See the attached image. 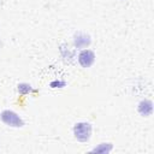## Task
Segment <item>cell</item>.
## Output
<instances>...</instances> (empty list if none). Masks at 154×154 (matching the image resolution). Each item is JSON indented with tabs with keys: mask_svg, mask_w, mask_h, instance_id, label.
<instances>
[{
	"mask_svg": "<svg viewBox=\"0 0 154 154\" xmlns=\"http://www.w3.org/2000/svg\"><path fill=\"white\" fill-rule=\"evenodd\" d=\"M73 135L77 141L79 142H87L91 137V125L87 122H79L76 123L73 126Z\"/></svg>",
	"mask_w": 154,
	"mask_h": 154,
	"instance_id": "cell-1",
	"label": "cell"
},
{
	"mask_svg": "<svg viewBox=\"0 0 154 154\" xmlns=\"http://www.w3.org/2000/svg\"><path fill=\"white\" fill-rule=\"evenodd\" d=\"M0 117H1V120L6 125H8V126H12V128H22L24 125V120L22 119V117H19L13 111L5 109V111L1 112Z\"/></svg>",
	"mask_w": 154,
	"mask_h": 154,
	"instance_id": "cell-2",
	"label": "cell"
},
{
	"mask_svg": "<svg viewBox=\"0 0 154 154\" xmlns=\"http://www.w3.org/2000/svg\"><path fill=\"white\" fill-rule=\"evenodd\" d=\"M95 61V54L90 49H83L78 54V63L82 67H90Z\"/></svg>",
	"mask_w": 154,
	"mask_h": 154,
	"instance_id": "cell-3",
	"label": "cell"
},
{
	"mask_svg": "<svg viewBox=\"0 0 154 154\" xmlns=\"http://www.w3.org/2000/svg\"><path fill=\"white\" fill-rule=\"evenodd\" d=\"M73 45L77 48H85L90 45V37L89 35L84 32H77L73 36Z\"/></svg>",
	"mask_w": 154,
	"mask_h": 154,
	"instance_id": "cell-4",
	"label": "cell"
},
{
	"mask_svg": "<svg viewBox=\"0 0 154 154\" xmlns=\"http://www.w3.org/2000/svg\"><path fill=\"white\" fill-rule=\"evenodd\" d=\"M152 111H153V103H152V101L143 100V101L140 102V105H138V112L142 116H146L147 117V116H149L152 113Z\"/></svg>",
	"mask_w": 154,
	"mask_h": 154,
	"instance_id": "cell-5",
	"label": "cell"
},
{
	"mask_svg": "<svg viewBox=\"0 0 154 154\" xmlns=\"http://www.w3.org/2000/svg\"><path fill=\"white\" fill-rule=\"evenodd\" d=\"M111 149H112V146L109 143H101L100 147H97V148H95L93 150L94 152H101V153H108Z\"/></svg>",
	"mask_w": 154,
	"mask_h": 154,
	"instance_id": "cell-6",
	"label": "cell"
},
{
	"mask_svg": "<svg viewBox=\"0 0 154 154\" xmlns=\"http://www.w3.org/2000/svg\"><path fill=\"white\" fill-rule=\"evenodd\" d=\"M31 90H32V88H31L29 84H25V83H20V84H18V91L22 93V94L30 93Z\"/></svg>",
	"mask_w": 154,
	"mask_h": 154,
	"instance_id": "cell-7",
	"label": "cell"
},
{
	"mask_svg": "<svg viewBox=\"0 0 154 154\" xmlns=\"http://www.w3.org/2000/svg\"><path fill=\"white\" fill-rule=\"evenodd\" d=\"M64 85H65V82L64 81H53L51 83V87L52 88H61Z\"/></svg>",
	"mask_w": 154,
	"mask_h": 154,
	"instance_id": "cell-8",
	"label": "cell"
}]
</instances>
